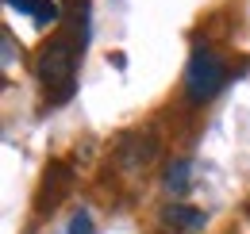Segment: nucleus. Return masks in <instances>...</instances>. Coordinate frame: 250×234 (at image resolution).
I'll list each match as a JSON object with an SVG mask.
<instances>
[{
	"mask_svg": "<svg viewBox=\"0 0 250 234\" xmlns=\"http://www.w3.org/2000/svg\"><path fill=\"white\" fill-rule=\"evenodd\" d=\"M81 54H85V35H69V39H54L39 50V81L42 88L54 96V100H69L73 88H77V65H81Z\"/></svg>",
	"mask_w": 250,
	"mask_h": 234,
	"instance_id": "1",
	"label": "nucleus"
},
{
	"mask_svg": "<svg viewBox=\"0 0 250 234\" xmlns=\"http://www.w3.org/2000/svg\"><path fill=\"white\" fill-rule=\"evenodd\" d=\"M227 85V65L216 50L196 46L192 58L185 65V100L188 104H208L212 96H219V88Z\"/></svg>",
	"mask_w": 250,
	"mask_h": 234,
	"instance_id": "2",
	"label": "nucleus"
},
{
	"mask_svg": "<svg viewBox=\"0 0 250 234\" xmlns=\"http://www.w3.org/2000/svg\"><path fill=\"white\" fill-rule=\"evenodd\" d=\"M154 157V138H143V135H127L120 142V165L124 169H139Z\"/></svg>",
	"mask_w": 250,
	"mask_h": 234,
	"instance_id": "4",
	"label": "nucleus"
},
{
	"mask_svg": "<svg viewBox=\"0 0 250 234\" xmlns=\"http://www.w3.org/2000/svg\"><path fill=\"white\" fill-rule=\"evenodd\" d=\"M69 234H96L93 231V219H89L85 211H77V215H73V223H69Z\"/></svg>",
	"mask_w": 250,
	"mask_h": 234,
	"instance_id": "7",
	"label": "nucleus"
},
{
	"mask_svg": "<svg viewBox=\"0 0 250 234\" xmlns=\"http://www.w3.org/2000/svg\"><path fill=\"white\" fill-rule=\"evenodd\" d=\"M4 4H8L12 12H27V16H35V4H39V0H4Z\"/></svg>",
	"mask_w": 250,
	"mask_h": 234,
	"instance_id": "8",
	"label": "nucleus"
},
{
	"mask_svg": "<svg viewBox=\"0 0 250 234\" xmlns=\"http://www.w3.org/2000/svg\"><path fill=\"white\" fill-rule=\"evenodd\" d=\"M58 16H62L58 0H39V4H35V23H39V27H50V23H58Z\"/></svg>",
	"mask_w": 250,
	"mask_h": 234,
	"instance_id": "6",
	"label": "nucleus"
},
{
	"mask_svg": "<svg viewBox=\"0 0 250 234\" xmlns=\"http://www.w3.org/2000/svg\"><path fill=\"white\" fill-rule=\"evenodd\" d=\"M162 223L169 231H200L208 223V215L200 207H188V204H169V207H162Z\"/></svg>",
	"mask_w": 250,
	"mask_h": 234,
	"instance_id": "3",
	"label": "nucleus"
},
{
	"mask_svg": "<svg viewBox=\"0 0 250 234\" xmlns=\"http://www.w3.org/2000/svg\"><path fill=\"white\" fill-rule=\"evenodd\" d=\"M188 173H192V165H188L185 157H177V161L166 169V192H185L188 188Z\"/></svg>",
	"mask_w": 250,
	"mask_h": 234,
	"instance_id": "5",
	"label": "nucleus"
},
{
	"mask_svg": "<svg viewBox=\"0 0 250 234\" xmlns=\"http://www.w3.org/2000/svg\"><path fill=\"white\" fill-rule=\"evenodd\" d=\"M16 61V46H12V35H4V65Z\"/></svg>",
	"mask_w": 250,
	"mask_h": 234,
	"instance_id": "9",
	"label": "nucleus"
}]
</instances>
